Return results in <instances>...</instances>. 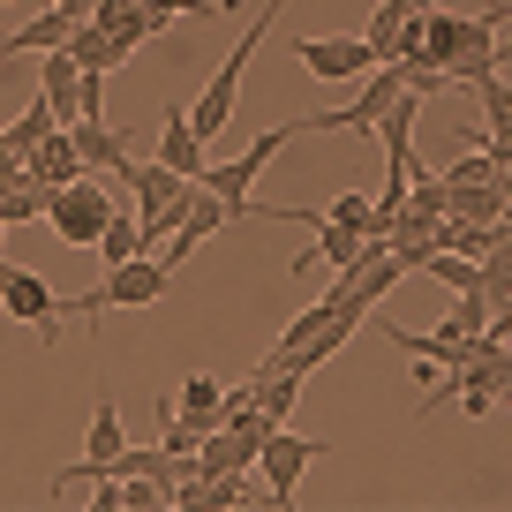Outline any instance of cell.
Masks as SVG:
<instances>
[{
    "label": "cell",
    "mask_w": 512,
    "mask_h": 512,
    "mask_svg": "<svg viewBox=\"0 0 512 512\" xmlns=\"http://www.w3.org/2000/svg\"><path fill=\"white\" fill-rule=\"evenodd\" d=\"M422 53H430L452 83H482V76L505 68V38H497L490 16H445V8H430V16H422Z\"/></svg>",
    "instance_id": "6da1fadb"
},
{
    "label": "cell",
    "mask_w": 512,
    "mask_h": 512,
    "mask_svg": "<svg viewBox=\"0 0 512 512\" xmlns=\"http://www.w3.org/2000/svg\"><path fill=\"white\" fill-rule=\"evenodd\" d=\"M279 8H287V0H264V8H256V23H249V38H234V53L219 61V76H211L204 91L189 98V121H196V136H204V144H219V136H226V121H234V98H241V76H249L256 46L272 38Z\"/></svg>",
    "instance_id": "7a4b0ae2"
},
{
    "label": "cell",
    "mask_w": 512,
    "mask_h": 512,
    "mask_svg": "<svg viewBox=\"0 0 512 512\" xmlns=\"http://www.w3.org/2000/svg\"><path fill=\"white\" fill-rule=\"evenodd\" d=\"M166 287H174V264L166 256H128V264H106V279H91V287L68 302V317H106V309H151V302H166Z\"/></svg>",
    "instance_id": "3957f363"
},
{
    "label": "cell",
    "mask_w": 512,
    "mask_h": 512,
    "mask_svg": "<svg viewBox=\"0 0 512 512\" xmlns=\"http://www.w3.org/2000/svg\"><path fill=\"white\" fill-rule=\"evenodd\" d=\"M287 136H294V128L279 121V128H264V136H256L249 151H241V159H211V166H204V189L219 196V204L234 211V219H256V174H264V166H272L279 151H287Z\"/></svg>",
    "instance_id": "277c9868"
},
{
    "label": "cell",
    "mask_w": 512,
    "mask_h": 512,
    "mask_svg": "<svg viewBox=\"0 0 512 512\" xmlns=\"http://www.w3.org/2000/svg\"><path fill=\"white\" fill-rule=\"evenodd\" d=\"M407 98V68L400 61H377L362 76V98H354V106H339V113H302V121L294 128H339V136H377V121L392 106H400Z\"/></svg>",
    "instance_id": "5b68a950"
},
{
    "label": "cell",
    "mask_w": 512,
    "mask_h": 512,
    "mask_svg": "<svg viewBox=\"0 0 512 512\" xmlns=\"http://www.w3.org/2000/svg\"><path fill=\"white\" fill-rule=\"evenodd\" d=\"M309 460H324V437H302V430H264V445H256V475H264V497L272 505H294V490H302Z\"/></svg>",
    "instance_id": "8992f818"
},
{
    "label": "cell",
    "mask_w": 512,
    "mask_h": 512,
    "mask_svg": "<svg viewBox=\"0 0 512 512\" xmlns=\"http://www.w3.org/2000/svg\"><path fill=\"white\" fill-rule=\"evenodd\" d=\"M0 309H8L16 324H31V332L46 339V347H61V317H68V302H61V294H53L38 272L8 264V256H0Z\"/></svg>",
    "instance_id": "52a82bcc"
},
{
    "label": "cell",
    "mask_w": 512,
    "mask_h": 512,
    "mask_svg": "<svg viewBox=\"0 0 512 512\" xmlns=\"http://www.w3.org/2000/svg\"><path fill=\"white\" fill-rule=\"evenodd\" d=\"M113 211H121V204H113V196L83 174V181H68V189H53V211H46V219H53V234H61L68 249H98V234H106Z\"/></svg>",
    "instance_id": "ba28073f"
},
{
    "label": "cell",
    "mask_w": 512,
    "mask_h": 512,
    "mask_svg": "<svg viewBox=\"0 0 512 512\" xmlns=\"http://www.w3.org/2000/svg\"><path fill=\"white\" fill-rule=\"evenodd\" d=\"M121 452H128V437H121V407H113L106 392H98V407H91V437H83V460L53 475V497H61V490H76V482H91V490H98V482L113 475V460H121Z\"/></svg>",
    "instance_id": "9c48e42d"
},
{
    "label": "cell",
    "mask_w": 512,
    "mask_h": 512,
    "mask_svg": "<svg viewBox=\"0 0 512 512\" xmlns=\"http://www.w3.org/2000/svg\"><path fill=\"white\" fill-rule=\"evenodd\" d=\"M294 61L309 68L317 83H354V76H369L377 68V53H369V38H294Z\"/></svg>",
    "instance_id": "30bf717a"
},
{
    "label": "cell",
    "mask_w": 512,
    "mask_h": 512,
    "mask_svg": "<svg viewBox=\"0 0 512 512\" xmlns=\"http://www.w3.org/2000/svg\"><path fill=\"white\" fill-rule=\"evenodd\" d=\"M151 159H166L174 174H189V181H204V166H211V144L196 136V121H189V106H166L159 113V151Z\"/></svg>",
    "instance_id": "8fae6325"
},
{
    "label": "cell",
    "mask_w": 512,
    "mask_h": 512,
    "mask_svg": "<svg viewBox=\"0 0 512 512\" xmlns=\"http://www.w3.org/2000/svg\"><path fill=\"white\" fill-rule=\"evenodd\" d=\"M392 347L400 354H422V362H445V369H460V362H475L482 354V339L475 332H460V324H437V332H400V324H392Z\"/></svg>",
    "instance_id": "7c38bea8"
},
{
    "label": "cell",
    "mask_w": 512,
    "mask_h": 512,
    "mask_svg": "<svg viewBox=\"0 0 512 512\" xmlns=\"http://www.w3.org/2000/svg\"><path fill=\"white\" fill-rule=\"evenodd\" d=\"M23 174H31V181H46V189H68V181H83L91 166H83V151H76V128L61 121V128L46 136V144H38L31 159H23Z\"/></svg>",
    "instance_id": "4fadbf2b"
},
{
    "label": "cell",
    "mask_w": 512,
    "mask_h": 512,
    "mask_svg": "<svg viewBox=\"0 0 512 512\" xmlns=\"http://www.w3.org/2000/svg\"><path fill=\"white\" fill-rule=\"evenodd\" d=\"M76 31H83V16H76V8H61V0H53L46 16H31V23H23V31H16V38H0V61H16V53H53V46H68V38H76Z\"/></svg>",
    "instance_id": "5bb4252c"
},
{
    "label": "cell",
    "mask_w": 512,
    "mask_h": 512,
    "mask_svg": "<svg viewBox=\"0 0 512 512\" xmlns=\"http://www.w3.org/2000/svg\"><path fill=\"white\" fill-rule=\"evenodd\" d=\"M362 226H339V219H317V241H309V249L302 256H294V279H302V272H317V264H332V272H347V264H354V256H362Z\"/></svg>",
    "instance_id": "9a60e30c"
},
{
    "label": "cell",
    "mask_w": 512,
    "mask_h": 512,
    "mask_svg": "<svg viewBox=\"0 0 512 512\" xmlns=\"http://www.w3.org/2000/svg\"><path fill=\"white\" fill-rule=\"evenodd\" d=\"M68 128H76L83 166H113V174H121L128 151H136V136H128V128H106V113H83V121H68Z\"/></svg>",
    "instance_id": "2e32d148"
},
{
    "label": "cell",
    "mask_w": 512,
    "mask_h": 512,
    "mask_svg": "<svg viewBox=\"0 0 512 512\" xmlns=\"http://www.w3.org/2000/svg\"><path fill=\"white\" fill-rule=\"evenodd\" d=\"M452 219H505V181H445Z\"/></svg>",
    "instance_id": "e0dca14e"
},
{
    "label": "cell",
    "mask_w": 512,
    "mask_h": 512,
    "mask_svg": "<svg viewBox=\"0 0 512 512\" xmlns=\"http://www.w3.org/2000/svg\"><path fill=\"white\" fill-rule=\"evenodd\" d=\"M68 53H76L83 68H106V76H113V68H121V61H128V53H136V46H128V38H113V31H98V23L83 16V31L68 38Z\"/></svg>",
    "instance_id": "ac0fdd59"
},
{
    "label": "cell",
    "mask_w": 512,
    "mask_h": 512,
    "mask_svg": "<svg viewBox=\"0 0 512 512\" xmlns=\"http://www.w3.org/2000/svg\"><path fill=\"white\" fill-rule=\"evenodd\" d=\"M53 128H61V106H53V98H46V91H38V98H31V106H23V121H8V144H16V159H31V151H38V144H46Z\"/></svg>",
    "instance_id": "d6986e66"
},
{
    "label": "cell",
    "mask_w": 512,
    "mask_h": 512,
    "mask_svg": "<svg viewBox=\"0 0 512 512\" xmlns=\"http://www.w3.org/2000/svg\"><path fill=\"white\" fill-rule=\"evenodd\" d=\"M467 91L482 98V121H490V144H497V151H512V83H505V76H482V83H467Z\"/></svg>",
    "instance_id": "ffe728a7"
},
{
    "label": "cell",
    "mask_w": 512,
    "mask_h": 512,
    "mask_svg": "<svg viewBox=\"0 0 512 512\" xmlns=\"http://www.w3.org/2000/svg\"><path fill=\"white\" fill-rule=\"evenodd\" d=\"M144 219H128V211H113L106 234H98V264H128V256H144Z\"/></svg>",
    "instance_id": "44dd1931"
},
{
    "label": "cell",
    "mask_w": 512,
    "mask_h": 512,
    "mask_svg": "<svg viewBox=\"0 0 512 512\" xmlns=\"http://www.w3.org/2000/svg\"><path fill=\"white\" fill-rule=\"evenodd\" d=\"M490 23H497V31H505V23H512V0H497V8H490Z\"/></svg>",
    "instance_id": "7402d4cb"
},
{
    "label": "cell",
    "mask_w": 512,
    "mask_h": 512,
    "mask_svg": "<svg viewBox=\"0 0 512 512\" xmlns=\"http://www.w3.org/2000/svg\"><path fill=\"white\" fill-rule=\"evenodd\" d=\"M407 8H415V16H430V8H437V0H407Z\"/></svg>",
    "instance_id": "603a6c76"
},
{
    "label": "cell",
    "mask_w": 512,
    "mask_h": 512,
    "mask_svg": "<svg viewBox=\"0 0 512 512\" xmlns=\"http://www.w3.org/2000/svg\"><path fill=\"white\" fill-rule=\"evenodd\" d=\"M505 68H512V46H505Z\"/></svg>",
    "instance_id": "cb8c5ba5"
}]
</instances>
